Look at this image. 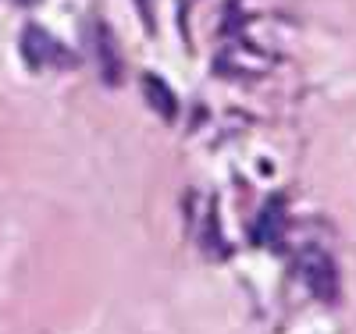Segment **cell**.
<instances>
[{
    "label": "cell",
    "instance_id": "3957f363",
    "mask_svg": "<svg viewBox=\"0 0 356 334\" xmlns=\"http://www.w3.org/2000/svg\"><path fill=\"white\" fill-rule=\"evenodd\" d=\"M18 4H36V0H18Z\"/></svg>",
    "mask_w": 356,
    "mask_h": 334
},
{
    "label": "cell",
    "instance_id": "7a4b0ae2",
    "mask_svg": "<svg viewBox=\"0 0 356 334\" xmlns=\"http://www.w3.org/2000/svg\"><path fill=\"white\" fill-rule=\"evenodd\" d=\"M143 93H146V100L154 103V110H161L168 121L175 117V107H178V100H175V93L164 85V78H157V75H143Z\"/></svg>",
    "mask_w": 356,
    "mask_h": 334
},
{
    "label": "cell",
    "instance_id": "6da1fadb",
    "mask_svg": "<svg viewBox=\"0 0 356 334\" xmlns=\"http://www.w3.org/2000/svg\"><path fill=\"white\" fill-rule=\"evenodd\" d=\"M22 53L29 60V68H43V65H50V60L57 57V43L43 33L40 25H29L25 36H22Z\"/></svg>",
    "mask_w": 356,
    "mask_h": 334
}]
</instances>
